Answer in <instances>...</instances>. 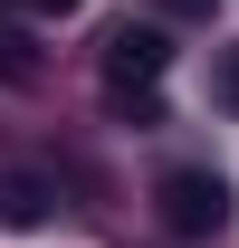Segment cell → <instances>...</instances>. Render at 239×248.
Segmentation results:
<instances>
[{
  "label": "cell",
  "mask_w": 239,
  "mask_h": 248,
  "mask_svg": "<svg viewBox=\"0 0 239 248\" xmlns=\"http://www.w3.org/2000/svg\"><path fill=\"white\" fill-rule=\"evenodd\" d=\"M220 105H239V48L220 58Z\"/></svg>",
  "instance_id": "obj_5"
},
{
  "label": "cell",
  "mask_w": 239,
  "mask_h": 248,
  "mask_svg": "<svg viewBox=\"0 0 239 248\" xmlns=\"http://www.w3.org/2000/svg\"><path fill=\"white\" fill-rule=\"evenodd\" d=\"M153 210H163L172 239H210V229L230 219V182H220L210 162H172V172L153 182Z\"/></svg>",
  "instance_id": "obj_1"
},
{
  "label": "cell",
  "mask_w": 239,
  "mask_h": 248,
  "mask_svg": "<svg viewBox=\"0 0 239 248\" xmlns=\"http://www.w3.org/2000/svg\"><path fill=\"white\" fill-rule=\"evenodd\" d=\"M19 10H38V19H67V10H86V0H19Z\"/></svg>",
  "instance_id": "obj_6"
},
{
  "label": "cell",
  "mask_w": 239,
  "mask_h": 248,
  "mask_svg": "<svg viewBox=\"0 0 239 248\" xmlns=\"http://www.w3.org/2000/svg\"><path fill=\"white\" fill-rule=\"evenodd\" d=\"M163 67H172V38H163V29H134V19H124V29L105 38V86H115V95H153Z\"/></svg>",
  "instance_id": "obj_2"
},
{
  "label": "cell",
  "mask_w": 239,
  "mask_h": 248,
  "mask_svg": "<svg viewBox=\"0 0 239 248\" xmlns=\"http://www.w3.org/2000/svg\"><path fill=\"white\" fill-rule=\"evenodd\" d=\"M0 77H10V86H29V77H38V58H29V38H19V29H0Z\"/></svg>",
  "instance_id": "obj_4"
},
{
  "label": "cell",
  "mask_w": 239,
  "mask_h": 248,
  "mask_svg": "<svg viewBox=\"0 0 239 248\" xmlns=\"http://www.w3.org/2000/svg\"><path fill=\"white\" fill-rule=\"evenodd\" d=\"M0 219H10V229H38V219H48V191L38 182H0Z\"/></svg>",
  "instance_id": "obj_3"
}]
</instances>
